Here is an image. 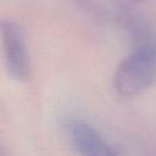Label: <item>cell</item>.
I'll return each mask as SVG.
<instances>
[{
    "label": "cell",
    "mask_w": 156,
    "mask_h": 156,
    "mask_svg": "<svg viewBox=\"0 0 156 156\" xmlns=\"http://www.w3.org/2000/svg\"><path fill=\"white\" fill-rule=\"evenodd\" d=\"M66 129L72 145L78 152L88 156H112L116 151L88 123L80 119H69Z\"/></svg>",
    "instance_id": "3957f363"
},
{
    "label": "cell",
    "mask_w": 156,
    "mask_h": 156,
    "mask_svg": "<svg viewBox=\"0 0 156 156\" xmlns=\"http://www.w3.org/2000/svg\"><path fill=\"white\" fill-rule=\"evenodd\" d=\"M156 80V45L144 43L128 54L115 73V89L123 98H132Z\"/></svg>",
    "instance_id": "6da1fadb"
},
{
    "label": "cell",
    "mask_w": 156,
    "mask_h": 156,
    "mask_svg": "<svg viewBox=\"0 0 156 156\" xmlns=\"http://www.w3.org/2000/svg\"><path fill=\"white\" fill-rule=\"evenodd\" d=\"M0 37L9 73L16 79H27L30 74V61L22 27L15 21L0 20Z\"/></svg>",
    "instance_id": "7a4b0ae2"
}]
</instances>
